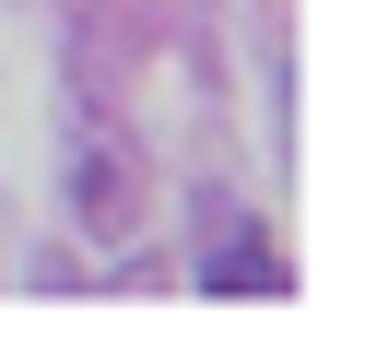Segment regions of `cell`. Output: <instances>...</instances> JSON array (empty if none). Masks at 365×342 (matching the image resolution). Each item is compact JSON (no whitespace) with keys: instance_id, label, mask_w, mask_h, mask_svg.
I'll list each match as a JSON object with an SVG mask.
<instances>
[{"instance_id":"obj_2","label":"cell","mask_w":365,"mask_h":342,"mask_svg":"<svg viewBox=\"0 0 365 342\" xmlns=\"http://www.w3.org/2000/svg\"><path fill=\"white\" fill-rule=\"evenodd\" d=\"M71 213H83V236H130V224H142V166L95 142V154L71 166Z\"/></svg>"},{"instance_id":"obj_1","label":"cell","mask_w":365,"mask_h":342,"mask_svg":"<svg viewBox=\"0 0 365 342\" xmlns=\"http://www.w3.org/2000/svg\"><path fill=\"white\" fill-rule=\"evenodd\" d=\"M200 283H212V295H283V248H271L259 224L212 213V236H200Z\"/></svg>"}]
</instances>
